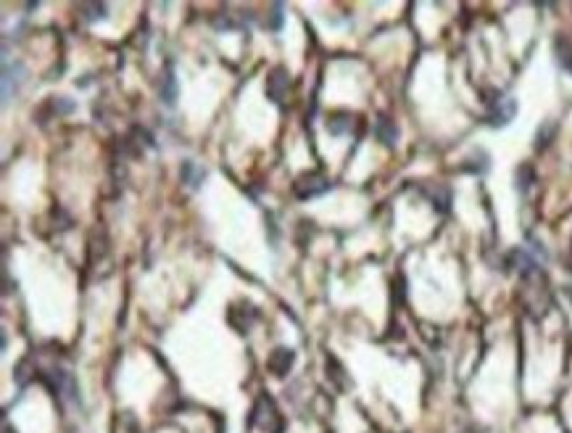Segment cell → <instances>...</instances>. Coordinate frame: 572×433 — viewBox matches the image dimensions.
Here are the masks:
<instances>
[{
    "mask_svg": "<svg viewBox=\"0 0 572 433\" xmlns=\"http://www.w3.org/2000/svg\"><path fill=\"white\" fill-rule=\"evenodd\" d=\"M433 204H435V209H438V211H448V204H451V193L443 188V191H440V195H435V198H433Z\"/></svg>",
    "mask_w": 572,
    "mask_h": 433,
    "instance_id": "cell-17",
    "label": "cell"
},
{
    "mask_svg": "<svg viewBox=\"0 0 572 433\" xmlns=\"http://www.w3.org/2000/svg\"><path fill=\"white\" fill-rule=\"evenodd\" d=\"M353 127V117L351 114H346V111H335V114H330L327 117V133L335 135V137H343V135H348Z\"/></svg>",
    "mask_w": 572,
    "mask_h": 433,
    "instance_id": "cell-8",
    "label": "cell"
},
{
    "mask_svg": "<svg viewBox=\"0 0 572 433\" xmlns=\"http://www.w3.org/2000/svg\"><path fill=\"white\" fill-rule=\"evenodd\" d=\"M50 108H53L56 114H72L74 108H77V104L69 101V98H50Z\"/></svg>",
    "mask_w": 572,
    "mask_h": 433,
    "instance_id": "cell-15",
    "label": "cell"
},
{
    "mask_svg": "<svg viewBox=\"0 0 572 433\" xmlns=\"http://www.w3.org/2000/svg\"><path fill=\"white\" fill-rule=\"evenodd\" d=\"M488 153H483V151H477L475 153V159H467V162H462V172H475V175H480V172H488Z\"/></svg>",
    "mask_w": 572,
    "mask_h": 433,
    "instance_id": "cell-11",
    "label": "cell"
},
{
    "mask_svg": "<svg viewBox=\"0 0 572 433\" xmlns=\"http://www.w3.org/2000/svg\"><path fill=\"white\" fill-rule=\"evenodd\" d=\"M554 56H557L559 66H562L564 72H570L572 75V43L570 40L557 37V40H554Z\"/></svg>",
    "mask_w": 572,
    "mask_h": 433,
    "instance_id": "cell-9",
    "label": "cell"
},
{
    "mask_svg": "<svg viewBox=\"0 0 572 433\" xmlns=\"http://www.w3.org/2000/svg\"><path fill=\"white\" fill-rule=\"evenodd\" d=\"M530 182H533V166L522 164L520 169H517V188H520V191H528Z\"/></svg>",
    "mask_w": 572,
    "mask_h": 433,
    "instance_id": "cell-13",
    "label": "cell"
},
{
    "mask_svg": "<svg viewBox=\"0 0 572 433\" xmlns=\"http://www.w3.org/2000/svg\"><path fill=\"white\" fill-rule=\"evenodd\" d=\"M288 90H290V75H288V69H285V66H275V69L266 75V85H264L266 98L277 106L285 104Z\"/></svg>",
    "mask_w": 572,
    "mask_h": 433,
    "instance_id": "cell-2",
    "label": "cell"
},
{
    "mask_svg": "<svg viewBox=\"0 0 572 433\" xmlns=\"http://www.w3.org/2000/svg\"><path fill=\"white\" fill-rule=\"evenodd\" d=\"M24 77H27V69L21 61H14V64L6 61V66H3V104H11V98L19 93Z\"/></svg>",
    "mask_w": 572,
    "mask_h": 433,
    "instance_id": "cell-4",
    "label": "cell"
},
{
    "mask_svg": "<svg viewBox=\"0 0 572 433\" xmlns=\"http://www.w3.org/2000/svg\"><path fill=\"white\" fill-rule=\"evenodd\" d=\"M375 137L380 140L382 146L393 148V146H396V140H398L396 122L391 119V117H385V114H380V117H377V122H375Z\"/></svg>",
    "mask_w": 572,
    "mask_h": 433,
    "instance_id": "cell-6",
    "label": "cell"
},
{
    "mask_svg": "<svg viewBox=\"0 0 572 433\" xmlns=\"http://www.w3.org/2000/svg\"><path fill=\"white\" fill-rule=\"evenodd\" d=\"M177 98V79H175V69H172V64L166 66V72H164V79H161V101L164 104H175Z\"/></svg>",
    "mask_w": 572,
    "mask_h": 433,
    "instance_id": "cell-10",
    "label": "cell"
},
{
    "mask_svg": "<svg viewBox=\"0 0 572 433\" xmlns=\"http://www.w3.org/2000/svg\"><path fill=\"white\" fill-rule=\"evenodd\" d=\"M551 135H554V124L549 122V124H543L541 130H538V137H535V148L543 151L546 146H549V140H551Z\"/></svg>",
    "mask_w": 572,
    "mask_h": 433,
    "instance_id": "cell-16",
    "label": "cell"
},
{
    "mask_svg": "<svg viewBox=\"0 0 572 433\" xmlns=\"http://www.w3.org/2000/svg\"><path fill=\"white\" fill-rule=\"evenodd\" d=\"M269 27H272V30H279V27H282V6H279V3L272 6V21H269Z\"/></svg>",
    "mask_w": 572,
    "mask_h": 433,
    "instance_id": "cell-18",
    "label": "cell"
},
{
    "mask_svg": "<svg viewBox=\"0 0 572 433\" xmlns=\"http://www.w3.org/2000/svg\"><path fill=\"white\" fill-rule=\"evenodd\" d=\"M50 386H53V391H59V394H63L66 399H77L79 396V389H77V383H74V378L69 373H63V370H56V373H50Z\"/></svg>",
    "mask_w": 572,
    "mask_h": 433,
    "instance_id": "cell-7",
    "label": "cell"
},
{
    "mask_svg": "<svg viewBox=\"0 0 572 433\" xmlns=\"http://www.w3.org/2000/svg\"><path fill=\"white\" fill-rule=\"evenodd\" d=\"M295 365V352L293 349H288V346H279V349H275L272 354H269V359H266V367H269V373H275L277 378H285V375L290 373V367Z\"/></svg>",
    "mask_w": 572,
    "mask_h": 433,
    "instance_id": "cell-5",
    "label": "cell"
},
{
    "mask_svg": "<svg viewBox=\"0 0 572 433\" xmlns=\"http://www.w3.org/2000/svg\"><path fill=\"white\" fill-rule=\"evenodd\" d=\"M485 106H488V124L491 127H506L514 119V114H517V101L514 98H504L501 93Z\"/></svg>",
    "mask_w": 572,
    "mask_h": 433,
    "instance_id": "cell-3",
    "label": "cell"
},
{
    "mask_svg": "<svg viewBox=\"0 0 572 433\" xmlns=\"http://www.w3.org/2000/svg\"><path fill=\"white\" fill-rule=\"evenodd\" d=\"M82 14H90L88 21H98V19H106V6L103 3H92V6H79Z\"/></svg>",
    "mask_w": 572,
    "mask_h": 433,
    "instance_id": "cell-14",
    "label": "cell"
},
{
    "mask_svg": "<svg viewBox=\"0 0 572 433\" xmlns=\"http://www.w3.org/2000/svg\"><path fill=\"white\" fill-rule=\"evenodd\" d=\"M333 188V180L324 177V175H319V172H308V175H301V177L295 180L293 191L298 198H314V195H322L327 193Z\"/></svg>",
    "mask_w": 572,
    "mask_h": 433,
    "instance_id": "cell-1",
    "label": "cell"
},
{
    "mask_svg": "<svg viewBox=\"0 0 572 433\" xmlns=\"http://www.w3.org/2000/svg\"><path fill=\"white\" fill-rule=\"evenodd\" d=\"M182 177H185V182H190L193 188H198V182L204 180V172H195V164L193 162H185L182 164Z\"/></svg>",
    "mask_w": 572,
    "mask_h": 433,
    "instance_id": "cell-12",
    "label": "cell"
}]
</instances>
